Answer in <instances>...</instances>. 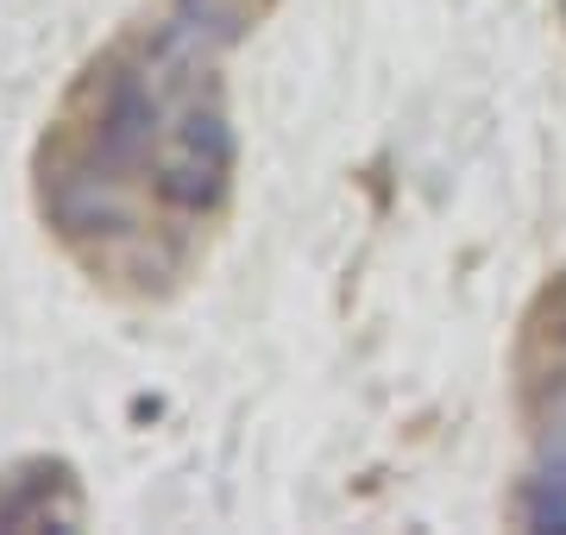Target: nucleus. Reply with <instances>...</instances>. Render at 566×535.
I'll return each instance as SVG.
<instances>
[{
    "label": "nucleus",
    "instance_id": "f257e3e1",
    "mask_svg": "<svg viewBox=\"0 0 566 535\" xmlns=\"http://www.w3.org/2000/svg\"><path fill=\"white\" fill-rule=\"evenodd\" d=\"M32 202L107 296L164 303L208 265L233 202V133L208 32L126 25L82 63L32 151Z\"/></svg>",
    "mask_w": 566,
    "mask_h": 535
},
{
    "label": "nucleus",
    "instance_id": "7ed1b4c3",
    "mask_svg": "<svg viewBox=\"0 0 566 535\" xmlns=\"http://www.w3.org/2000/svg\"><path fill=\"white\" fill-rule=\"evenodd\" d=\"M170 7H177V20H189L196 32H208V39H240V32H252L277 0H170Z\"/></svg>",
    "mask_w": 566,
    "mask_h": 535
},
{
    "label": "nucleus",
    "instance_id": "f03ea898",
    "mask_svg": "<svg viewBox=\"0 0 566 535\" xmlns=\"http://www.w3.org/2000/svg\"><path fill=\"white\" fill-rule=\"evenodd\" d=\"M57 492H76L70 466L57 460H20L13 473H0V523L7 529H39V523H76V497Z\"/></svg>",
    "mask_w": 566,
    "mask_h": 535
}]
</instances>
